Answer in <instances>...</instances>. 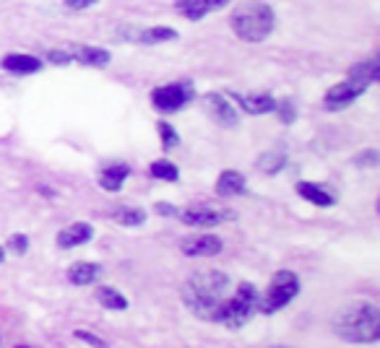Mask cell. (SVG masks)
<instances>
[{"mask_svg":"<svg viewBox=\"0 0 380 348\" xmlns=\"http://www.w3.org/2000/svg\"><path fill=\"white\" fill-rule=\"evenodd\" d=\"M229 26H232L237 39L248 44H258L266 42L271 37L274 26H277V13H274L271 6L260 3V0H248V3H242V6L234 8Z\"/></svg>","mask_w":380,"mask_h":348,"instance_id":"2","label":"cell"},{"mask_svg":"<svg viewBox=\"0 0 380 348\" xmlns=\"http://www.w3.org/2000/svg\"><path fill=\"white\" fill-rule=\"evenodd\" d=\"M286 167V153L281 151V148H274V151H266L263 156L258 159V169L263 172V174H277V172H281Z\"/></svg>","mask_w":380,"mask_h":348,"instance_id":"23","label":"cell"},{"mask_svg":"<svg viewBox=\"0 0 380 348\" xmlns=\"http://www.w3.org/2000/svg\"><path fill=\"white\" fill-rule=\"evenodd\" d=\"M99 276H102V265L89 263V260L73 263L68 268V281L73 283V286H89V283H94Z\"/></svg>","mask_w":380,"mask_h":348,"instance_id":"17","label":"cell"},{"mask_svg":"<svg viewBox=\"0 0 380 348\" xmlns=\"http://www.w3.org/2000/svg\"><path fill=\"white\" fill-rule=\"evenodd\" d=\"M232 0H175V8L190 21H201L203 16L214 13V11L227 8Z\"/></svg>","mask_w":380,"mask_h":348,"instance_id":"11","label":"cell"},{"mask_svg":"<svg viewBox=\"0 0 380 348\" xmlns=\"http://www.w3.org/2000/svg\"><path fill=\"white\" fill-rule=\"evenodd\" d=\"M0 68L13 73V76H32V73H39L44 68V63L34 55H6V58L0 60Z\"/></svg>","mask_w":380,"mask_h":348,"instance_id":"12","label":"cell"},{"mask_svg":"<svg viewBox=\"0 0 380 348\" xmlns=\"http://www.w3.org/2000/svg\"><path fill=\"white\" fill-rule=\"evenodd\" d=\"M193 96H196V89L190 81H175V84L156 86L151 91V104H154L156 112L172 115V112H180L185 104L193 102Z\"/></svg>","mask_w":380,"mask_h":348,"instance_id":"6","label":"cell"},{"mask_svg":"<svg viewBox=\"0 0 380 348\" xmlns=\"http://www.w3.org/2000/svg\"><path fill=\"white\" fill-rule=\"evenodd\" d=\"M182 255L188 257H211L219 255L224 250V242L214 234H193V237H185L180 242Z\"/></svg>","mask_w":380,"mask_h":348,"instance_id":"9","label":"cell"},{"mask_svg":"<svg viewBox=\"0 0 380 348\" xmlns=\"http://www.w3.org/2000/svg\"><path fill=\"white\" fill-rule=\"evenodd\" d=\"M128 177H130L128 164H122V162L107 164V167H102V172H99V185H102V190H107V193H120Z\"/></svg>","mask_w":380,"mask_h":348,"instance_id":"15","label":"cell"},{"mask_svg":"<svg viewBox=\"0 0 380 348\" xmlns=\"http://www.w3.org/2000/svg\"><path fill=\"white\" fill-rule=\"evenodd\" d=\"M156 213H162V216H177V208L170 203H156Z\"/></svg>","mask_w":380,"mask_h":348,"instance_id":"33","label":"cell"},{"mask_svg":"<svg viewBox=\"0 0 380 348\" xmlns=\"http://www.w3.org/2000/svg\"><path fill=\"white\" fill-rule=\"evenodd\" d=\"M113 219L125 226V229H136V226H144L146 224V211L144 208H130V205H122L113 213Z\"/></svg>","mask_w":380,"mask_h":348,"instance_id":"21","label":"cell"},{"mask_svg":"<svg viewBox=\"0 0 380 348\" xmlns=\"http://www.w3.org/2000/svg\"><path fill=\"white\" fill-rule=\"evenodd\" d=\"M203 107H206V112L222 125V128H234L237 120H240V115L234 110V104L227 102L222 94H206V96H203Z\"/></svg>","mask_w":380,"mask_h":348,"instance_id":"10","label":"cell"},{"mask_svg":"<svg viewBox=\"0 0 380 348\" xmlns=\"http://www.w3.org/2000/svg\"><path fill=\"white\" fill-rule=\"evenodd\" d=\"M232 99L248 115H268L277 110V99L271 94H232Z\"/></svg>","mask_w":380,"mask_h":348,"instance_id":"14","label":"cell"},{"mask_svg":"<svg viewBox=\"0 0 380 348\" xmlns=\"http://www.w3.org/2000/svg\"><path fill=\"white\" fill-rule=\"evenodd\" d=\"M334 333L349 343H375L380 338V312L375 304H355L336 314Z\"/></svg>","mask_w":380,"mask_h":348,"instance_id":"3","label":"cell"},{"mask_svg":"<svg viewBox=\"0 0 380 348\" xmlns=\"http://www.w3.org/2000/svg\"><path fill=\"white\" fill-rule=\"evenodd\" d=\"M96 302H99L104 309H110V312H122V309H128V299L122 297L118 289H110V286L96 289Z\"/></svg>","mask_w":380,"mask_h":348,"instance_id":"20","label":"cell"},{"mask_svg":"<svg viewBox=\"0 0 380 348\" xmlns=\"http://www.w3.org/2000/svg\"><path fill=\"white\" fill-rule=\"evenodd\" d=\"M297 193L300 198H305L310 205H318V208H331V205L336 203V198L331 195L329 190L323 185H312V182H300L297 185Z\"/></svg>","mask_w":380,"mask_h":348,"instance_id":"18","label":"cell"},{"mask_svg":"<svg viewBox=\"0 0 380 348\" xmlns=\"http://www.w3.org/2000/svg\"><path fill=\"white\" fill-rule=\"evenodd\" d=\"M177 216L182 219V224L196 226V229H211V226H219V224L234 219L232 211L219 208V205H190V208H185Z\"/></svg>","mask_w":380,"mask_h":348,"instance_id":"8","label":"cell"},{"mask_svg":"<svg viewBox=\"0 0 380 348\" xmlns=\"http://www.w3.org/2000/svg\"><path fill=\"white\" fill-rule=\"evenodd\" d=\"M274 112H277L279 117H281V122H286V125H289V122L297 117V112H294V104L289 102V99H281V102H277V110H274Z\"/></svg>","mask_w":380,"mask_h":348,"instance_id":"28","label":"cell"},{"mask_svg":"<svg viewBox=\"0 0 380 348\" xmlns=\"http://www.w3.org/2000/svg\"><path fill=\"white\" fill-rule=\"evenodd\" d=\"M3 260H6V250H3V247H0V263H3Z\"/></svg>","mask_w":380,"mask_h":348,"instance_id":"34","label":"cell"},{"mask_svg":"<svg viewBox=\"0 0 380 348\" xmlns=\"http://www.w3.org/2000/svg\"><path fill=\"white\" fill-rule=\"evenodd\" d=\"M18 348H24V346H18Z\"/></svg>","mask_w":380,"mask_h":348,"instance_id":"35","label":"cell"},{"mask_svg":"<svg viewBox=\"0 0 380 348\" xmlns=\"http://www.w3.org/2000/svg\"><path fill=\"white\" fill-rule=\"evenodd\" d=\"M76 338L84 340V343H89V346H94V348H104V340L96 338L94 333H89V330H76Z\"/></svg>","mask_w":380,"mask_h":348,"instance_id":"31","label":"cell"},{"mask_svg":"<svg viewBox=\"0 0 380 348\" xmlns=\"http://www.w3.org/2000/svg\"><path fill=\"white\" fill-rule=\"evenodd\" d=\"M297 294H300V278L292 271H279L268 283L263 299L258 302V309L263 314H274L279 309H284Z\"/></svg>","mask_w":380,"mask_h":348,"instance_id":"5","label":"cell"},{"mask_svg":"<svg viewBox=\"0 0 380 348\" xmlns=\"http://www.w3.org/2000/svg\"><path fill=\"white\" fill-rule=\"evenodd\" d=\"M8 250H13L16 255H24L26 250H29V237L26 234H13L8 239Z\"/></svg>","mask_w":380,"mask_h":348,"instance_id":"29","label":"cell"},{"mask_svg":"<svg viewBox=\"0 0 380 348\" xmlns=\"http://www.w3.org/2000/svg\"><path fill=\"white\" fill-rule=\"evenodd\" d=\"M216 193L222 198L245 195V193H248V182H245V177H242L240 172L227 169L219 174V179H216Z\"/></svg>","mask_w":380,"mask_h":348,"instance_id":"16","label":"cell"},{"mask_svg":"<svg viewBox=\"0 0 380 348\" xmlns=\"http://www.w3.org/2000/svg\"><path fill=\"white\" fill-rule=\"evenodd\" d=\"M91 237H94V226L78 221V224H70V226L61 229V234H58L55 242H58L61 250H73V247H78V245H87Z\"/></svg>","mask_w":380,"mask_h":348,"instance_id":"13","label":"cell"},{"mask_svg":"<svg viewBox=\"0 0 380 348\" xmlns=\"http://www.w3.org/2000/svg\"><path fill=\"white\" fill-rule=\"evenodd\" d=\"M229 289H232V281L224 271H216V268L201 271L182 283V304L188 307L196 317L214 323L219 307L229 297Z\"/></svg>","mask_w":380,"mask_h":348,"instance_id":"1","label":"cell"},{"mask_svg":"<svg viewBox=\"0 0 380 348\" xmlns=\"http://www.w3.org/2000/svg\"><path fill=\"white\" fill-rule=\"evenodd\" d=\"M380 162V153L375 148H365L355 156V164L357 167H365V169H372V167H378Z\"/></svg>","mask_w":380,"mask_h":348,"instance_id":"27","label":"cell"},{"mask_svg":"<svg viewBox=\"0 0 380 348\" xmlns=\"http://www.w3.org/2000/svg\"><path fill=\"white\" fill-rule=\"evenodd\" d=\"M148 174L154 179H162V182H177V179H180V169H177L172 162H167V159H159V162L148 164Z\"/></svg>","mask_w":380,"mask_h":348,"instance_id":"25","label":"cell"},{"mask_svg":"<svg viewBox=\"0 0 380 348\" xmlns=\"http://www.w3.org/2000/svg\"><path fill=\"white\" fill-rule=\"evenodd\" d=\"M70 58L81 63V65H91V68H104L110 65V52L102 47H73Z\"/></svg>","mask_w":380,"mask_h":348,"instance_id":"19","label":"cell"},{"mask_svg":"<svg viewBox=\"0 0 380 348\" xmlns=\"http://www.w3.org/2000/svg\"><path fill=\"white\" fill-rule=\"evenodd\" d=\"M367 89H370V84H367V81H362V78H355V76H346V81H341V84H336V86H331L329 91H326V110H331V112L344 110V107H349L355 99H360Z\"/></svg>","mask_w":380,"mask_h":348,"instance_id":"7","label":"cell"},{"mask_svg":"<svg viewBox=\"0 0 380 348\" xmlns=\"http://www.w3.org/2000/svg\"><path fill=\"white\" fill-rule=\"evenodd\" d=\"M159 138H162V148H167V151L180 146V136H177V130H175L170 122H165V120L159 122Z\"/></svg>","mask_w":380,"mask_h":348,"instance_id":"26","label":"cell"},{"mask_svg":"<svg viewBox=\"0 0 380 348\" xmlns=\"http://www.w3.org/2000/svg\"><path fill=\"white\" fill-rule=\"evenodd\" d=\"M47 63H55V65H70L73 58H70L68 50H50L47 52Z\"/></svg>","mask_w":380,"mask_h":348,"instance_id":"30","label":"cell"},{"mask_svg":"<svg viewBox=\"0 0 380 348\" xmlns=\"http://www.w3.org/2000/svg\"><path fill=\"white\" fill-rule=\"evenodd\" d=\"M349 76L362 78V81H367V84H375V81L380 78V63H378V58L362 60V63L352 65V68H349Z\"/></svg>","mask_w":380,"mask_h":348,"instance_id":"24","label":"cell"},{"mask_svg":"<svg viewBox=\"0 0 380 348\" xmlns=\"http://www.w3.org/2000/svg\"><path fill=\"white\" fill-rule=\"evenodd\" d=\"M258 302H260L258 289H255L253 283H240V286L234 289V294H229V297L224 299V304L219 307L214 323H222L227 325V328L237 330V328H242L245 323H251V317L258 312Z\"/></svg>","mask_w":380,"mask_h":348,"instance_id":"4","label":"cell"},{"mask_svg":"<svg viewBox=\"0 0 380 348\" xmlns=\"http://www.w3.org/2000/svg\"><path fill=\"white\" fill-rule=\"evenodd\" d=\"M177 32H175L172 26H151L146 32H141V44H162V42H172L177 39Z\"/></svg>","mask_w":380,"mask_h":348,"instance_id":"22","label":"cell"},{"mask_svg":"<svg viewBox=\"0 0 380 348\" xmlns=\"http://www.w3.org/2000/svg\"><path fill=\"white\" fill-rule=\"evenodd\" d=\"M68 8H73V11H84V8H91L94 3H99V0H63Z\"/></svg>","mask_w":380,"mask_h":348,"instance_id":"32","label":"cell"}]
</instances>
